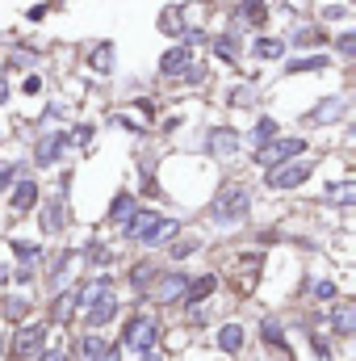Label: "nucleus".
<instances>
[{
	"label": "nucleus",
	"mask_w": 356,
	"mask_h": 361,
	"mask_svg": "<svg viewBox=\"0 0 356 361\" xmlns=\"http://www.w3.org/2000/svg\"><path fill=\"white\" fill-rule=\"evenodd\" d=\"M218 349H222V353H239V349H243V328H239V324H222Z\"/></svg>",
	"instance_id": "19"
},
{
	"label": "nucleus",
	"mask_w": 356,
	"mask_h": 361,
	"mask_svg": "<svg viewBox=\"0 0 356 361\" xmlns=\"http://www.w3.org/2000/svg\"><path fill=\"white\" fill-rule=\"evenodd\" d=\"M189 252H197V240H189V244H177V248H172V257H177V261H184Z\"/></svg>",
	"instance_id": "37"
},
{
	"label": "nucleus",
	"mask_w": 356,
	"mask_h": 361,
	"mask_svg": "<svg viewBox=\"0 0 356 361\" xmlns=\"http://www.w3.org/2000/svg\"><path fill=\"white\" fill-rule=\"evenodd\" d=\"M327 63H331L327 55H302V59H289V63H285V72H289V76H298V72H319V68H327Z\"/></svg>",
	"instance_id": "20"
},
{
	"label": "nucleus",
	"mask_w": 356,
	"mask_h": 361,
	"mask_svg": "<svg viewBox=\"0 0 356 361\" xmlns=\"http://www.w3.org/2000/svg\"><path fill=\"white\" fill-rule=\"evenodd\" d=\"M101 353H105L101 336H84V341H80V357L84 361H101Z\"/></svg>",
	"instance_id": "27"
},
{
	"label": "nucleus",
	"mask_w": 356,
	"mask_h": 361,
	"mask_svg": "<svg viewBox=\"0 0 356 361\" xmlns=\"http://www.w3.org/2000/svg\"><path fill=\"white\" fill-rule=\"evenodd\" d=\"M89 63L96 72H109V68H113V47H109V42H96L92 55H89Z\"/></svg>",
	"instance_id": "25"
},
{
	"label": "nucleus",
	"mask_w": 356,
	"mask_h": 361,
	"mask_svg": "<svg viewBox=\"0 0 356 361\" xmlns=\"http://www.w3.org/2000/svg\"><path fill=\"white\" fill-rule=\"evenodd\" d=\"M265 341H268V345H276V349H285V336H281V328H276L272 319L265 324Z\"/></svg>",
	"instance_id": "32"
},
{
	"label": "nucleus",
	"mask_w": 356,
	"mask_h": 361,
	"mask_svg": "<svg viewBox=\"0 0 356 361\" xmlns=\"http://www.w3.org/2000/svg\"><path fill=\"white\" fill-rule=\"evenodd\" d=\"M42 341H46V328L42 324H25L17 336H13V357H34L38 349H42Z\"/></svg>",
	"instance_id": "5"
},
{
	"label": "nucleus",
	"mask_w": 356,
	"mask_h": 361,
	"mask_svg": "<svg viewBox=\"0 0 356 361\" xmlns=\"http://www.w3.org/2000/svg\"><path fill=\"white\" fill-rule=\"evenodd\" d=\"M151 277H155V265H151V261H143L139 269L130 273V286H134V290H147V281H151Z\"/></svg>",
	"instance_id": "28"
},
{
	"label": "nucleus",
	"mask_w": 356,
	"mask_h": 361,
	"mask_svg": "<svg viewBox=\"0 0 356 361\" xmlns=\"http://www.w3.org/2000/svg\"><path fill=\"white\" fill-rule=\"evenodd\" d=\"M155 341H160V319H155V315H134V319L122 328V345H126V349L147 353V349H155Z\"/></svg>",
	"instance_id": "1"
},
{
	"label": "nucleus",
	"mask_w": 356,
	"mask_h": 361,
	"mask_svg": "<svg viewBox=\"0 0 356 361\" xmlns=\"http://www.w3.org/2000/svg\"><path fill=\"white\" fill-rule=\"evenodd\" d=\"M344 17H348L344 4H327V8H323V21H344Z\"/></svg>",
	"instance_id": "34"
},
{
	"label": "nucleus",
	"mask_w": 356,
	"mask_h": 361,
	"mask_svg": "<svg viewBox=\"0 0 356 361\" xmlns=\"http://www.w3.org/2000/svg\"><path fill=\"white\" fill-rule=\"evenodd\" d=\"M210 47H214V55H218V59H227V63H231V59H239V34H231V30H227V34H218Z\"/></svg>",
	"instance_id": "18"
},
{
	"label": "nucleus",
	"mask_w": 356,
	"mask_h": 361,
	"mask_svg": "<svg viewBox=\"0 0 356 361\" xmlns=\"http://www.w3.org/2000/svg\"><path fill=\"white\" fill-rule=\"evenodd\" d=\"M84 311H89V324H92V328H105V324L113 319V311H117V298H113V294H101V298H92Z\"/></svg>",
	"instance_id": "9"
},
{
	"label": "nucleus",
	"mask_w": 356,
	"mask_h": 361,
	"mask_svg": "<svg viewBox=\"0 0 356 361\" xmlns=\"http://www.w3.org/2000/svg\"><path fill=\"white\" fill-rule=\"evenodd\" d=\"M205 147H210L214 156H235V147H239V135H235L231 126H214V130H210V139H205Z\"/></svg>",
	"instance_id": "8"
},
{
	"label": "nucleus",
	"mask_w": 356,
	"mask_h": 361,
	"mask_svg": "<svg viewBox=\"0 0 356 361\" xmlns=\"http://www.w3.org/2000/svg\"><path fill=\"white\" fill-rule=\"evenodd\" d=\"M42 231H63V202L42 206Z\"/></svg>",
	"instance_id": "22"
},
{
	"label": "nucleus",
	"mask_w": 356,
	"mask_h": 361,
	"mask_svg": "<svg viewBox=\"0 0 356 361\" xmlns=\"http://www.w3.org/2000/svg\"><path fill=\"white\" fill-rule=\"evenodd\" d=\"M0 315H4V319H17V324H21V319L30 315V302H25V298H17V294H8V298L0 302Z\"/></svg>",
	"instance_id": "23"
},
{
	"label": "nucleus",
	"mask_w": 356,
	"mask_h": 361,
	"mask_svg": "<svg viewBox=\"0 0 356 361\" xmlns=\"http://www.w3.org/2000/svg\"><path fill=\"white\" fill-rule=\"evenodd\" d=\"M189 63H193V47L180 42V47H172V51H164V59H160V76H180Z\"/></svg>",
	"instance_id": "7"
},
{
	"label": "nucleus",
	"mask_w": 356,
	"mask_h": 361,
	"mask_svg": "<svg viewBox=\"0 0 356 361\" xmlns=\"http://www.w3.org/2000/svg\"><path fill=\"white\" fill-rule=\"evenodd\" d=\"M63 152H68V139H63V135H46V139L38 143V152H34V164H38V169H51L55 160H63Z\"/></svg>",
	"instance_id": "6"
},
{
	"label": "nucleus",
	"mask_w": 356,
	"mask_h": 361,
	"mask_svg": "<svg viewBox=\"0 0 356 361\" xmlns=\"http://www.w3.org/2000/svg\"><path fill=\"white\" fill-rule=\"evenodd\" d=\"M302 152H306V139H272V143H265V147H256V164L272 169V164L298 160Z\"/></svg>",
	"instance_id": "2"
},
{
	"label": "nucleus",
	"mask_w": 356,
	"mask_h": 361,
	"mask_svg": "<svg viewBox=\"0 0 356 361\" xmlns=\"http://www.w3.org/2000/svg\"><path fill=\"white\" fill-rule=\"evenodd\" d=\"M160 30H164V34H172V38H180V34L189 30V25L180 21V8H164V13H160Z\"/></svg>",
	"instance_id": "24"
},
{
	"label": "nucleus",
	"mask_w": 356,
	"mask_h": 361,
	"mask_svg": "<svg viewBox=\"0 0 356 361\" xmlns=\"http://www.w3.org/2000/svg\"><path fill=\"white\" fill-rule=\"evenodd\" d=\"M143 361H164V357H160L155 349H147V353H143Z\"/></svg>",
	"instance_id": "41"
},
{
	"label": "nucleus",
	"mask_w": 356,
	"mask_h": 361,
	"mask_svg": "<svg viewBox=\"0 0 356 361\" xmlns=\"http://www.w3.org/2000/svg\"><path fill=\"white\" fill-rule=\"evenodd\" d=\"M184 286H189V277L184 273H168L164 281H160V290H155V302H172L184 294Z\"/></svg>",
	"instance_id": "15"
},
{
	"label": "nucleus",
	"mask_w": 356,
	"mask_h": 361,
	"mask_svg": "<svg viewBox=\"0 0 356 361\" xmlns=\"http://www.w3.org/2000/svg\"><path fill=\"white\" fill-rule=\"evenodd\" d=\"M331 328H336L340 336H352V332H356V311H352V302H340V307L331 311Z\"/></svg>",
	"instance_id": "16"
},
{
	"label": "nucleus",
	"mask_w": 356,
	"mask_h": 361,
	"mask_svg": "<svg viewBox=\"0 0 356 361\" xmlns=\"http://www.w3.org/2000/svg\"><path fill=\"white\" fill-rule=\"evenodd\" d=\"M306 42H327V34H323L319 25H302V30L293 34V47H306Z\"/></svg>",
	"instance_id": "26"
},
{
	"label": "nucleus",
	"mask_w": 356,
	"mask_h": 361,
	"mask_svg": "<svg viewBox=\"0 0 356 361\" xmlns=\"http://www.w3.org/2000/svg\"><path fill=\"white\" fill-rule=\"evenodd\" d=\"M0 349H4V336H0Z\"/></svg>",
	"instance_id": "43"
},
{
	"label": "nucleus",
	"mask_w": 356,
	"mask_h": 361,
	"mask_svg": "<svg viewBox=\"0 0 356 361\" xmlns=\"http://www.w3.org/2000/svg\"><path fill=\"white\" fill-rule=\"evenodd\" d=\"M248 206H252V197H248V189H239V185H231L218 202H214V219H222V223H231V219H243L248 214Z\"/></svg>",
	"instance_id": "4"
},
{
	"label": "nucleus",
	"mask_w": 356,
	"mask_h": 361,
	"mask_svg": "<svg viewBox=\"0 0 356 361\" xmlns=\"http://www.w3.org/2000/svg\"><path fill=\"white\" fill-rule=\"evenodd\" d=\"M310 177V164L306 160H285V164H272L268 169V189H298L302 180Z\"/></svg>",
	"instance_id": "3"
},
{
	"label": "nucleus",
	"mask_w": 356,
	"mask_h": 361,
	"mask_svg": "<svg viewBox=\"0 0 356 361\" xmlns=\"http://www.w3.org/2000/svg\"><path fill=\"white\" fill-rule=\"evenodd\" d=\"M76 307H80L76 290H59V298L51 302V319H59V324H63V319H72V311H76Z\"/></svg>",
	"instance_id": "17"
},
{
	"label": "nucleus",
	"mask_w": 356,
	"mask_h": 361,
	"mask_svg": "<svg viewBox=\"0 0 356 361\" xmlns=\"http://www.w3.org/2000/svg\"><path fill=\"white\" fill-rule=\"evenodd\" d=\"M38 361H63V353H59V349H46V353H42Z\"/></svg>",
	"instance_id": "40"
},
{
	"label": "nucleus",
	"mask_w": 356,
	"mask_h": 361,
	"mask_svg": "<svg viewBox=\"0 0 356 361\" xmlns=\"http://www.w3.org/2000/svg\"><path fill=\"white\" fill-rule=\"evenodd\" d=\"M352 185H331V193H327V202H352Z\"/></svg>",
	"instance_id": "31"
},
{
	"label": "nucleus",
	"mask_w": 356,
	"mask_h": 361,
	"mask_svg": "<svg viewBox=\"0 0 356 361\" xmlns=\"http://www.w3.org/2000/svg\"><path fill=\"white\" fill-rule=\"evenodd\" d=\"M252 55H256V59H265V63L281 59V55H285V38H268V34L252 38Z\"/></svg>",
	"instance_id": "11"
},
{
	"label": "nucleus",
	"mask_w": 356,
	"mask_h": 361,
	"mask_svg": "<svg viewBox=\"0 0 356 361\" xmlns=\"http://www.w3.org/2000/svg\"><path fill=\"white\" fill-rule=\"evenodd\" d=\"M344 105H348L344 97H331V101H323L314 114H306V126H323V122H331L336 114H344Z\"/></svg>",
	"instance_id": "12"
},
{
	"label": "nucleus",
	"mask_w": 356,
	"mask_h": 361,
	"mask_svg": "<svg viewBox=\"0 0 356 361\" xmlns=\"http://www.w3.org/2000/svg\"><path fill=\"white\" fill-rule=\"evenodd\" d=\"M310 294H314V298H336V286H331V281H314Z\"/></svg>",
	"instance_id": "35"
},
{
	"label": "nucleus",
	"mask_w": 356,
	"mask_h": 361,
	"mask_svg": "<svg viewBox=\"0 0 356 361\" xmlns=\"http://www.w3.org/2000/svg\"><path fill=\"white\" fill-rule=\"evenodd\" d=\"M76 143H92V126H80L76 130Z\"/></svg>",
	"instance_id": "39"
},
{
	"label": "nucleus",
	"mask_w": 356,
	"mask_h": 361,
	"mask_svg": "<svg viewBox=\"0 0 356 361\" xmlns=\"http://www.w3.org/2000/svg\"><path fill=\"white\" fill-rule=\"evenodd\" d=\"M21 92H30V97H38V92H42V80H38V76H30V80L21 85Z\"/></svg>",
	"instance_id": "38"
},
{
	"label": "nucleus",
	"mask_w": 356,
	"mask_h": 361,
	"mask_svg": "<svg viewBox=\"0 0 356 361\" xmlns=\"http://www.w3.org/2000/svg\"><path fill=\"white\" fill-rule=\"evenodd\" d=\"M134 210H139V206H134V197H130V193H117V197H113V206H109V223L126 227V223L134 219Z\"/></svg>",
	"instance_id": "13"
},
{
	"label": "nucleus",
	"mask_w": 356,
	"mask_h": 361,
	"mask_svg": "<svg viewBox=\"0 0 356 361\" xmlns=\"http://www.w3.org/2000/svg\"><path fill=\"white\" fill-rule=\"evenodd\" d=\"M8 68H34V51H13Z\"/></svg>",
	"instance_id": "33"
},
{
	"label": "nucleus",
	"mask_w": 356,
	"mask_h": 361,
	"mask_svg": "<svg viewBox=\"0 0 356 361\" xmlns=\"http://www.w3.org/2000/svg\"><path fill=\"white\" fill-rule=\"evenodd\" d=\"M336 51H340L344 59H348V55H356V34H352V30H344V34L336 38Z\"/></svg>",
	"instance_id": "29"
},
{
	"label": "nucleus",
	"mask_w": 356,
	"mask_h": 361,
	"mask_svg": "<svg viewBox=\"0 0 356 361\" xmlns=\"http://www.w3.org/2000/svg\"><path fill=\"white\" fill-rule=\"evenodd\" d=\"M13 177H17V169H13V164H0V193L13 185Z\"/></svg>",
	"instance_id": "36"
},
{
	"label": "nucleus",
	"mask_w": 356,
	"mask_h": 361,
	"mask_svg": "<svg viewBox=\"0 0 356 361\" xmlns=\"http://www.w3.org/2000/svg\"><path fill=\"white\" fill-rule=\"evenodd\" d=\"M214 286H218V277H197L193 286H184V294H180V298H184V307H197L201 298H210V294H214Z\"/></svg>",
	"instance_id": "14"
},
{
	"label": "nucleus",
	"mask_w": 356,
	"mask_h": 361,
	"mask_svg": "<svg viewBox=\"0 0 356 361\" xmlns=\"http://www.w3.org/2000/svg\"><path fill=\"white\" fill-rule=\"evenodd\" d=\"M34 202H38V180L21 177V185H13V210L25 214V210H34Z\"/></svg>",
	"instance_id": "10"
},
{
	"label": "nucleus",
	"mask_w": 356,
	"mask_h": 361,
	"mask_svg": "<svg viewBox=\"0 0 356 361\" xmlns=\"http://www.w3.org/2000/svg\"><path fill=\"white\" fill-rule=\"evenodd\" d=\"M13 252H17V261H25V265H30V261H38V244H21V240H17V244H13Z\"/></svg>",
	"instance_id": "30"
},
{
	"label": "nucleus",
	"mask_w": 356,
	"mask_h": 361,
	"mask_svg": "<svg viewBox=\"0 0 356 361\" xmlns=\"http://www.w3.org/2000/svg\"><path fill=\"white\" fill-rule=\"evenodd\" d=\"M0 281H4V269H0Z\"/></svg>",
	"instance_id": "44"
},
{
	"label": "nucleus",
	"mask_w": 356,
	"mask_h": 361,
	"mask_svg": "<svg viewBox=\"0 0 356 361\" xmlns=\"http://www.w3.org/2000/svg\"><path fill=\"white\" fill-rule=\"evenodd\" d=\"M272 139H276V122H272V118H260V122L248 130V143H252V147H265Z\"/></svg>",
	"instance_id": "21"
},
{
	"label": "nucleus",
	"mask_w": 356,
	"mask_h": 361,
	"mask_svg": "<svg viewBox=\"0 0 356 361\" xmlns=\"http://www.w3.org/2000/svg\"><path fill=\"white\" fill-rule=\"evenodd\" d=\"M0 101H8V85L4 80H0Z\"/></svg>",
	"instance_id": "42"
}]
</instances>
